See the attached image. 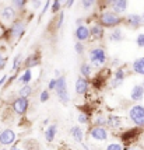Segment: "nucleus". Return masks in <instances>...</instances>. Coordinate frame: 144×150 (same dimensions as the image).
Instances as JSON below:
<instances>
[{
	"label": "nucleus",
	"mask_w": 144,
	"mask_h": 150,
	"mask_svg": "<svg viewBox=\"0 0 144 150\" xmlns=\"http://www.w3.org/2000/svg\"><path fill=\"white\" fill-rule=\"evenodd\" d=\"M124 23V18L120 17V14L115 13L113 10H104L99 14V24L105 28H115Z\"/></svg>",
	"instance_id": "1"
},
{
	"label": "nucleus",
	"mask_w": 144,
	"mask_h": 150,
	"mask_svg": "<svg viewBox=\"0 0 144 150\" xmlns=\"http://www.w3.org/2000/svg\"><path fill=\"white\" fill-rule=\"evenodd\" d=\"M106 52H105V49L102 46H95V48H92L91 51H90V62H91V65L94 66H102L106 62Z\"/></svg>",
	"instance_id": "2"
},
{
	"label": "nucleus",
	"mask_w": 144,
	"mask_h": 150,
	"mask_svg": "<svg viewBox=\"0 0 144 150\" xmlns=\"http://www.w3.org/2000/svg\"><path fill=\"white\" fill-rule=\"evenodd\" d=\"M56 94L58 98L62 104H67L69 103V91H67V81H66L65 76H59L58 77V86H56Z\"/></svg>",
	"instance_id": "3"
},
{
	"label": "nucleus",
	"mask_w": 144,
	"mask_h": 150,
	"mask_svg": "<svg viewBox=\"0 0 144 150\" xmlns=\"http://www.w3.org/2000/svg\"><path fill=\"white\" fill-rule=\"evenodd\" d=\"M129 117L133 124L137 126H144V107L143 105H134L129 111Z\"/></svg>",
	"instance_id": "4"
},
{
	"label": "nucleus",
	"mask_w": 144,
	"mask_h": 150,
	"mask_svg": "<svg viewBox=\"0 0 144 150\" xmlns=\"http://www.w3.org/2000/svg\"><path fill=\"white\" fill-rule=\"evenodd\" d=\"M28 105H30V101H28V97H18L13 101V110L14 112H17L18 115H24L28 110Z\"/></svg>",
	"instance_id": "5"
},
{
	"label": "nucleus",
	"mask_w": 144,
	"mask_h": 150,
	"mask_svg": "<svg viewBox=\"0 0 144 150\" xmlns=\"http://www.w3.org/2000/svg\"><path fill=\"white\" fill-rule=\"evenodd\" d=\"M74 37L77 41H81V42H85L91 38V31H90V27H87L85 24H81V25H77L76 31H74Z\"/></svg>",
	"instance_id": "6"
},
{
	"label": "nucleus",
	"mask_w": 144,
	"mask_h": 150,
	"mask_svg": "<svg viewBox=\"0 0 144 150\" xmlns=\"http://www.w3.org/2000/svg\"><path fill=\"white\" fill-rule=\"evenodd\" d=\"M24 33H25V24H24V21L22 20H14V23L10 27L11 37H15V38L18 39L24 35Z\"/></svg>",
	"instance_id": "7"
},
{
	"label": "nucleus",
	"mask_w": 144,
	"mask_h": 150,
	"mask_svg": "<svg viewBox=\"0 0 144 150\" xmlns=\"http://www.w3.org/2000/svg\"><path fill=\"white\" fill-rule=\"evenodd\" d=\"M90 135H91L92 139L99 140V142H104V140L108 139V132H106V129L102 128V126H98V125L92 126L91 129H90Z\"/></svg>",
	"instance_id": "8"
},
{
	"label": "nucleus",
	"mask_w": 144,
	"mask_h": 150,
	"mask_svg": "<svg viewBox=\"0 0 144 150\" xmlns=\"http://www.w3.org/2000/svg\"><path fill=\"white\" fill-rule=\"evenodd\" d=\"M76 93L79 94V96H84L88 93V88H90V83H88V80L87 77L84 76H80L77 80H76Z\"/></svg>",
	"instance_id": "9"
},
{
	"label": "nucleus",
	"mask_w": 144,
	"mask_h": 150,
	"mask_svg": "<svg viewBox=\"0 0 144 150\" xmlns=\"http://www.w3.org/2000/svg\"><path fill=\"white\" fill-rule=\"evenodd\" d=\"M124 24L130 27V28H138L144 24L141 14H129L127 17H124Z\"/></svg>",
	"instance_id": "10"
},
{
	"label": "nucleus",
	"mask_w": 144,
	"mask_h": 150,
	"mask_svg": "<svg viewBox=\"0 0 144 150\" xmlns=\"http://www.w3.org/2000/svg\"><path fill=\"white\" fill-rule=\"evenodd\" d=\"M15 140V133L11 129H4L1 131V135H0V144L3 146H7V144H11Z\"/></svg>",
	"instance_id": "11"
},
{
	"label": "nucleus",
	"mask_w": 144,
	"mask_h": 150,
	"mask_svg": "<svg viewBox=\"0 0 144 150\" xmlns=\"http://www.w3.org/2000/svg\"><path fill=\"white\" fill-rule=\"evenodd\" d=\"M126 79V73H124L123 67H119L115 70V76H113V80H112V88H118L119 86L123 83V80Z\"/></svg>",
	"instance_id": "12"
},
{
	"label": "nucleus",
	"mask_w": 144,
	"mask_h": 150,
	"mask_svg": "<svg viewBox=\"0 0 144 150\" xmlns=\"http://www.w3.org/2000/svg\"><path fill=\"white\" fill-rule=\"evenodd\" d=\"M90 31H91V38L95 39V41H99V39L104 38L105 35V27L101 25V24H94V25L90 27Z\"/></svg>",
	"instance_id": "13"
},
{
	"label": "nucleus",
	"mask_w": 144,
	"mask_h": 150,
	"mask_svg": "<svg viewBox=\"0 0 144 150\" xmlns=\"http://www.w3.org/2000/svg\"><path fill=\"white\" fill-rule=\"evenodd\" d=\"M130 98L133 100V101H136V103H138V101H141L144 98V86L143 84H136L133 88H131L130 91Z\"/></svg>",
	"instance_id": "14"
},
{
	"label": "nucleus",
	"mask_w": 144,
	"mask_h": 150,
	"mask_svg": "<svg viewBox=\"0 0 144 150\" xmlns=\"http://www.w3.org/2000/svg\"><path fill=\"white\" fill-rule=\"evenodd\" d=\"M127 7H129V0H115L112 3L111 10H113L115 13L118 14H122L127 10Z\"/></svg>",
	"instance_id": "15"
},
{
	"label": "nucleus",
	"mask_w": 144,
	"mask_h": 150,
	"mask_svg": "<svg viewBox=\"0 0 144 150\" xmlns=\"http://www.w3.org/2000/svg\"><path fill=\"white\" fill-rule=\"evenodd\" d=\"M41 62V55L39 53H32V55H30L28 58L24 60V66H25L27 69H31L34 66H38Z\"/></svg>",
	"instance_id": "16"
},
{
	"label": "nucleus",
	"mask_w": 144,
	"mask_h": 150,
	"mask_svg": "<svg viewBox=\"0 0 144 150\" xmlns=\"http://www.w3.org/2000/svg\"><path fill=\"white\" fill-rule=\"evenodd\" d=\"M14 16H15V8L13 6H7L1 10L0 18L3 20V21H11L14 18Z\"/></svg>",
	"instance_id": "17"
},
{
	"label": "nucleus",
	"mask_w": 144,
	"mask_h": 150,
	"mask_svg": "<svg viewBox=\"0 0 144 150\" xmlns=\"http://www.w3.org/2000/svg\"><path fill=\"white\" fill-rule=\"evenodd\" d=\"M108 39L112 41V42H120L123 39V33L119 27H115V28H111V33L108 35Z\"/></svg>",
	"instance_id": "18"
},
{
	"label": "nucleus",
	"mask_w": 144,
	"mask_h": 150,
	"mask_svg": "<svg viewBox=\"0 0 144 150\" xmlns=\"http://www.w3.org/2000/svg\"><path fill=\"white\" fill-rule=\"evenodd\" d=\"M56 133H58V125L56 124H52L48 126V129H46L45 132V139L48 143H51V142H53V139L56 137Z\"/></svg>",
	"instance_id": "19"
},
{
	"label": "nucleus",
	"mask_w": 144,
	"mask_h": 150,
	"mask_svg": "<svg viewBox=\"0 0 144 150\" xmlns=\"http://www.w3.org/2000/svg\"><path fill=\"white\" fill-rule=\"evenodd\" d=\"M70 135H72V137L76 140V142L83 143V139H84V132H83V129H81L80 126H73L72 129H70Z\"/></svg>",
	"instance_id": "20"
},
{
	"label": "nucleus",
	"mask_w": 144,
	"mask_h": 150,
	"mask_svg": "<svg viewBox=\"0 0 144 150\" xmlns=\"http://www.w3.org/2000/svg\"><path fill=\"white\" fill-rule=\"evenodd\" d=\"M131 67H133V72H134V73L144 76V56H143V58L136 59V60L133 62Z\"/></svg>",
	"instance_id": "21"
},
{
	"label": "nucleus",
	"mask_w": 144,
	"mask_h": 150,
	"mask_svg": "<svg viewBox=\"0 0 144 150\" xmlns=\"http://www.w3.org/2000/svg\"><path fill=\"white\" fill-rule=\"evenodd\" d=\"M32 80V72H31V69H25L24 73L21 74L20 77H18V83L21 84H30V81Z\"/></svg>",
	"instance_id": "22"
},
{
	"label": "nucleus",
	"mask_w": 144,
	"mask_h": 150,
	"mask_svg": "<svg viewBox=\"0 0 144 150\" xmlns=\"http://www.w3.org/2000/svg\"><path fill=\"white\" fill-rule=\"evenodd\" d=\"M137 135H138V131H137V129H130V131H126V132H124L120 139H122L123 142H130V140H133L134 137H137Z\"/></svg>",
	"instance_id": "23"
},
{
	"label": "nucleus",
	"mask_w": 144,
	"mask_h": 150,
	"mask_svg": "<svg viewBox=\"0 0 144 150\" xmlns=\"http://www.w3.org/2000/svg\"><path fill=\"white\" fill-rule=\"evenodd\" d=\"M108 126H111V128H119L120 126V118L118 115H109L108 117Z\"/></svg>",
	"instance_id": "24"
},
{
	"label": "nucleus",
	"mask_w": 144,
	"mask_h": 150,
	"mask_svg": "<svg viewBox=\"0 0 144 150\" xmlns=\"http://www.w3.org/2000/svg\"><path fill=\"white\" fill-rule=\"evenodd\" d=\"M91 70H92V66L90 63H83V65L80 66V73H81V76H84V77H90L91 76Z\"/></svg>",
	"instance_id": "25"
},
{
	"label": "nucleus",
	"mask_w": 144,
	"mask_h": 150,
	"mask_svg": "<svg viewBox=\"0 0 144 150\" xmlns=\"http://www.w3.org/2000/svg\"><path fill=\"white\" fill-rule=\"evenodd\" d=\"M21 97H30L31 94H32V87L30 84H24L22 87L20 88V91H18Z\"/></svg>",
	"instance_id": "26"
},
{
	"label": "nucleus",
	"mask_w": 144,
	"mask_h": 150,
	"mask_svg": "<svg viewBox=\"0 0 144 150\" xmlns=\"http://www.w3.org/2000/svg\"><path fill=\"white\" fill-rule=\"evenodd\" d=\"M97 3H98V0H81V7L84 10H91Z\"/></svg>",
	"instance_id": "27"
},
{
	"label": "nucleus",
	"mask_w": 144,
	"mask_h": 150,
	"mask_svg": "<svg viewBox=\"0 0 144 150\" xmlns=\"http://www.w3.org/2000/svg\"><path fill=\"white\" fill-rule=\"evenodd\" d=\"M21 62H22V59H21V53H17L13 59V66H11V70L15 72V70H18V67H20Z\"/></svg>",
	"instance_id": "28"
},
{
	"label": "nucleus",
	"mask_w": 144,
	"mask_h": 150,
	"mask_svg": "<svg viewBox=\"0 0 144 150\" xmlns=\"http://www.w3.org/2000/svg\"><path fill=\"white\" fill-rule=\"evenodd\" d=\"M11 3H13V7L15 10H22L24 7L27 6V0H11Z\"/></svg>",
	"instance_id": "29"
},
{
	"label": "nucleus",
	"mask_w": 144,
	"mask_h": 150,
	"mask_svg": "<svg viewBox=\"0 0 144 150\" xmlns=\"http://www.w3.org/2000/svg\"><path fill=\"white\" fill-rule=\"evenodd\" d=\"M95 125H98V126H106L108 125V118L105 117V115H98V117L95 118Z\"/></svg>",
	"instance_id": "30"
},
{
	"label": "nucleus",
	"mask_w": 144,
	"mask_h": 150,
	"mask_svg": "<svg viewBox=\"0 0 144 150\" xmlns=\"http://www.w3.org/2000/svg\"><path fill=\"white\" fill-rule=\"evenodd\" d=\"M62 8V0H53L52 3V13H58Z\"/></svg>",
	"instance_id": "31"
},
{
	"label": "nucleus",
	"mask_w": 144,
	"mask_h": 150,
	"mask_svg": "<svg viewBox=\"0 0 144 150\" xmlns=\"http://www.w3.org/2000/svg\"><path fill=\"white\" fill-rule=\"evenodd\" d=\"M74 51H76V53H79V55H81V53L84 52V45H83V42H81V41H77V42H76V45H74Z\"/></svg>",
	"instance_id": "32"
},
{
	"label": "nucleus",
	"mask_w": 144,
	"mask_h": 150,
	"mask_svg": "<svg viewBox=\"0 0 144 150\" xmlns=\"http://www.w3.org/2000/svg\"><path fill=\"white\" fill-rule=\"evenodd\" d=\"M49 97H51L49 90H44V91L41 93V96H39V101H41V103H46V101L49 100Z\"/></svg>",
	"instance_id": "33"
},
{
	"label": "nucleus",
	"mask_w": 144,
	"mask_h": 150,
	"mask_svg": "<svg viewBox=\"0 0 144 150\" xmlns=\"http://www.w3.org/2000/svg\"><path fill=\"white\" fill-rule=\"evenodd\" d=\"M56 86H58V77L56 79H51L49 83H48V90L52 91V90H56Z\"/></svg>",
	"instance_id": "34"
},
{
	"label": "nucleus",
	"mask_w": 144,
	"mask_h": 150,
	"mask_svg": "<svg viewBox=\"0 0 144 150\" xmlns=\"http://www.w3.org/2000/svg\"><path fill=\"white\" fill-rule=\"evenodd\" d=\"M77 121H79L80 124H88V122H90L88 115H87V114H83V112H81L79 117H77Z\"/></svg>",
	"instance_id": "35"
},
{
	"label": "nucleus",
	"mask_w": 144,
	"mask_h": 150,
	"mask_svg": "<svg viewBox=\"0 0 144 150\" xmlns=\"http://www.w3.org/2000/svg\"><path fill=\"white\" fill-rule=\"evenodd\" d=\"M136 44H137V46H140V48H144V33H141V34H138L137 35Z\"/></svg>",
	"instance_id": "36"
},
{
	"label": "nucleus",
	"mask_w": 144,
	"mask_h": 150,
	"mask_svg": "<svg viewBox=\"0 0 144 150\" xmlns=\"http://www.w3.org/2000/svg\"><path fill=\"white\" fill-rule=\"evenodd\" d=\"M113 1H115V0H98L99 6L102 7V8H105V7H111Z\"/></svg>",
	"instance_id": "37"
},
{
	"label": "nucleus",
	"mask_w": 144,
	"mask_h": 150,
	"mask_svg": "<svg viewBox=\"0 0 144 150\" xmlns=\"http://www.w3.org/2000/svg\"><path fill=\"white\" fill-rule=\"evenodd\" d=\"M63 20H65V13H63V11H59V18L56 21V28H60V27H62Z\"/></svg>",
	"instance_id": "38"
},
{
	"label": "nucleus",
	"mask_w": 144,
	"mask_h": 150,
	"mask_svg": "<svg viewBox=\"0 0 144 150\" xmlns=\"http://www.w3.org/2000/svg\"><path fill=\"white\" fill-rule=\"evenodd\" d=\"M106 150H123V149H122V146L119 143H111L106 147Z\"/></svg>",
	"instance_id": "39"
},
{
	"label": "nucleus",
	"mask_w": 144,
	"mask_h": 150,
	"mask_svg": "<svg viewBox=\"0 0 144 150\" xmlns=\"http://www.w3.org/2000/svg\"><path fill=\"white\" fill-rule=\"evenodd\" d=\"M51 7V0H48L45 3V6H44V8H42V11H41V14H39V17H44L46 14V11H48V8Z\"/></svg>",
	"instance_id": "40"
},
{
	"label": "nucleus",
	"mask_w": 144,
	"mask_h": 150,
	"mask_svg": "<svg viewBox=\"0 0 144 150\" xmlns=\"http://www.w3.org/2000/svg\"><path fill=\"white\" fill-rule=\"evenodd\" d=\"M6 63H7V59L1 55V52H0V70H3V69H4Z\"/></svg>",
	"instance_id": "41"
},
{
	"label": "nucleus",
	"mask_w": 144,
	"mask_h": 150,
	"mask_svg": "<svg viewBox=\"0 0 144 150\" xmlns=\"http://www.w3.org/2000/svg\"><path fill=\"white\" fill-rule=\"evenodd\" d=\"M41 4H42V3H41V0H32V7L34 8H39Z\"/></svg>",
	"instance_id": "42"
},
{
	"label": "nucleus",
	"mask_w": 144,
	"mask_h": 150,
	"mask_svg": "<svg viewBox=\"0 0 144 150\" xmlns=\"http://www.w3.org/2000/svg\"><path fill=\"white\" fill-rule=\"evenodd\" d=\"M74 1H76V0H67V1H66V4H65V7L66 8H70V7L74 4Z\"/></svg>",
	"instance_id": "43"
},
{
	"label": "nucleus",
	"mask_w": 144,
	"mask_h": 150,
	"mask_svg": "<svg viewBox=\"0 0 144 150\" xmlns=\"http://www.w3.org/2000/svg\"><path fill=\"white\" fill-rule=\"evenodd\" d=\"M6 80H7V76H3V77L0 79V86L4 84V81H6Z\"/></svg>",
	"instance_id": "44"
},
{
	"label": "nucleus",
	"mask_w": 144,
	"mask_h": 150,
	"mask_svg": "<svg viewBox=\"0 0 144 150\" xmlns=\"http://www.w3.org/2000/svg\"><path fill=\"white\" fill-rule=\"evenodd\" d=\"M83 21H84L83 18H79L77 21H76V23H77V25H81V24H83Z\"/></svg>",
	"instance_id": "45"
},
{
	"label": "nucleus",
	"mask_w": 144,
	"mask_h": 150,
	"mask_svg": "<svg viewBox=\"0 0 144 150\" xmlns=\"http://www.w3.org/2000/svg\"><path fill=\"white\" fill-rule=\"evenodd\" d=\"M83 149H84V150H88V147H87V146H85V144L83 143Z\"/></svg>",
	"instance_id": "46"
},
{
	"label": "nucleus",
	"mask_w": 144,
	"mask_h": 150,
	"mask_svg": "<svg viewBox=\"0 0 144 150\" xmlns=\"http://www.w3.org/2000/svg\"><path fill=\"white\" fill-rule=\"evenodd\" d=\"M11 150H20V149H15V147H11Z\"/></svg>",
	"instance_id": "47"
},
{
	"label": "nucleus",
	"mask_w": 144,
	"mask_h": 150,
	"mask_svg": "<svg viewBox=\"0 0 144 150\" xmlns=\"http://www.w3.org/2000/svg\"><path fill=\"white\" fill-rule=\"evenodd\" d=\"M141 17H143V23H144V13H143V14H141Z\"/></svg>",
	"instance_id": "48"
},
{
	"label": "nucleus",
	"mask_w": 144,
	"mask_h": 150,
	"mask_svg": "<svg viewBox=\"0 0 144 150\" xmlns=\"http://www.w3.org/2000/svg\"><path fill=\"white\" fill-rule=\"evenodd\" d=\"M123 150H130V149H129V147H124V149Z\"/></svg>",
	"instance_id": "49"
},
{
	"label": "nucleus",
	"mask_w": 144,
	"mask_h": 150,
	"mask_svg": "<svg viewBox=\"0 0 144 150\" xmlns=\"http://www.w3.org/2000/svg\"><path fill=\"white\" fill-rule=\"evenodd\" d=\"M141 84H143V86H144V80H143V83H141Z\"/></svg>",
	"instance_id": "50"
},
{
	"label": "nucleus",
	"mask_w": 144,
	"mask_h": 150,
	"mask_svg": "<svg viewBox=\"0 0 144 150\" xmlns=\"http://www.w3.org/2000/svg\"><path fill=\"white\" fill-rule=\"evenodd\" d=\"M0 135H1V131H0Z\"/></svg>",
	"instance_id": "51"
},
{
	"label": "nucleus",
	"mask_w": 144,
	"mask_h": 150,
	"mask_svg": "<svg viewBox=\"0 0 144 150\" xmlns=\"http://www.w3.org/2000/svg\"><path fill=\"white\" fill-rule=\"evenodd\" d=\"M3 150H7V149H3Z\"/></svg>",
	"instance_id": "52"
}]
</instances>
